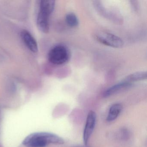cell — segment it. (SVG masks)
<instances>
[{
	"instance_id": "cell-7",
	"label": "cell",
	"mask_w": 147,
	"mask_h": 147,
	"mask_svg": "<svg viewBox=\"0 0 147 147\" xmlns=\"http://www.w3.org/2000/svg\"><path fill=\"white\" fill-rule=\"evenodd\" d=\"M132 85V83L127 82L123 80L121 82L113 85L112 86L107 89L103 94V96L105 98H107L112 95H114L120 91L124 89H127L130 87Z\"/></svg>"
},
{
	"instance_id": "cell-11",
	"label": "cell",
	"mask_w": 147,
	"mask_h": 147,
	"mask_svg": "<svg viewBox=\"0 0 147 147\" xmlns=\"http://www.w3.org/2000/svg\"><path fill=\"white\" fill-rule=\"evenodd\" d=\"M147 72L146 71H139L132 73L127 76L123 81L132 83L135 82L146 80L147 79Z\"/></svg>"
},
{
	"instance_id": "cell-6",
	"label": "cell",
	"mask_w": 147,
	"mask_h": 147,
	"mask_svg": "<svg viewBox=\"0 0 147 147\" xmlns=\"http://www.w3.org/2000/svg\"><path fill=\"white\" fill-rule=\"evenodd\" d=\"M21 36L24 42L31 51L34 53L38 51L37 43L29 31L23 30L21 32Z\"/></svg>"
},
{
	"instance_id": "cell-3",
	"label": "cell",
	"mask_w": 147,
	"mask_h": 147,
	"mask_svg": "<svg viewBox=\"0 0 147 147\" xmlns=\"http://www.w3.org/2000/svg\"><path fill=\"white\" fill-rule=\"evenodd\" d=\"M95 37L100 43L111 48H120L123 45V40L120 37L109 32H99Z\"/></svg>"
},
{
	"instance_id": "cell-13",
	"label": "cell",
	"mask_w": 147,
	"mask_h": 147,
	"mask_svg": "<svg viewBox=\"0 0 147 147\" xmlns=\"http://www.w3.org/2000/svg\"><path fill=\"white\" fill-rule=\"evenodd\" d=\"M131 3V5H132V7L135 11H137L138 8V4L137 3V1H130Z\"/></svg>"
},
{
	"instance_id": "cell-4",
	"label": "cell",
	"mask_w": 147,
	"mask_h": 147,
	"mask_svg": "<svg viewBox=\"0 0 147 147\" xmlns=\"http://www.w3.org/2000/svg\"><path fill=\"white\" fill-rule=\"evenodd\" d=\"M93 5L97 12L102 17L108 19L116 24H122V17L117 11L107 9L100 1H93Z\"/></svg>"
},
{
	"instance_id": "cell-9",
	"label": "cell",
	"mask_w": 147,
	"mask_h": 147,
	"mask_svg": "<svg viewBox=\"0 0 147 147\" xmlns=\"http://www.w3.org/2000/svg\"><path fill=\"white\" fill-rule=\"evenodd\" d=\"M55 1L52 0H42L40 3L39 11L50 16L54 11Z\"/></svg>"
},
{
	"instance_id": "cell-10",
	"label": "cell",
	"mask_w": 147,
	"mask_h": 147,
	"mask_svg": "<svg viewBox=\"0 0 147 147\" xmlns=\"http://www.w3.org/2000/svg\"><path fill=\"white\" fill-rule=\"evenodd\" d=\"M122 105L119 103H115L109 109L107 120L108 122L114 121L119 116L122 111Z\"/></svg>"
},
{
	"instance_id": "cell-12",
	"label": "cell",
	"mask_w": 147,
	"mask_h": 147,
	"mask_svg": "<svg viewBox=\"0 0 147 147\" xmlns=\"http://www.w3.org/2000/svg\"><path fill=\"white\" fill-rule=\"evenodd\" d=\"M66 24L70 27H77L79 24V19L74 13H68L65 18Z\"/></svg>"
},
{
	"instance_id": "cell-8",
	"label": "cell",
	"mask_w": 147,
	"mask_h": 147,
	"mask_svg": "<svg viewBox=\"0 0 147 147\" xmlns=\"http://www.w3.org/2000/svg\"><path fill=\"white\" fill-rule=\"evenodd\" d=\"M50 16L39 11L37 18V25L42 32L47 33L49 30Z\"/></svg>"
},
{
	"instance_id": "cell-5",
	"label": "cell",
	"mask_w": 147,
	"mask_h": 147,
	"mask_svg": "<svg viewBox=\"0 0 147 147\" xmlns=\"http://www.w3.org/2000/svg\"><path fill=\"white\" fill-rule=\"evenodd\" d=\"M97 116L93 111H90L88 114L86 124L83 131V139L84 144H87L93 132L96 125Z\"/></svg>"
},
{
	"instance_id": "cell-1",
	"label": "cell",
	"mask_w": 147,
	"mask_h": 147,
	"mask_svg": "<svg viewBox=\"0 0 147 147\" xmlns=\"http://www.w3.org/2000/svg\"><path fill=\"white\" fill-rule=\"evenodd\" d=\"M63 138L56 134L49 132H41L32 133L27 136L23 142L27 147H45L50 144H62Z\"/></svg>"
},
{
	"instance_id": "cell-2",
	"label": "cell",
	"mask_w": 147,
	"mask_h": 147,
	"mask_svg": "<svg viewBox=\"0 0 147 147\" xmlns=\"http://www.w3.org/2000/svg\"><path fill=\"white\" fill-rule=\"evenodd\" d=\"M70 57L67 47L63 45H57L53 47L48 54L49 61L57 65L64 64L68 61Z\"/></svg>"
}]
</instances>
